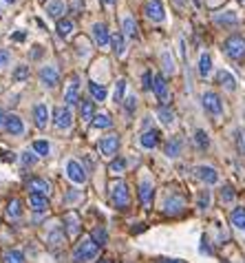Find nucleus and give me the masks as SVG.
<instances>
[{"mask_svg": "<svg viewBox=\"0 0 245 263\" xmlns=\"http://www.w3.org/2000/svg\"><path fill=\"white\" fill-rule=\"evenodd\" d=\"M62 239H64L62 232H53V235L49 237V241H51V246H60V243H62Z\"/></svg>", "mask_w": 245, "mask_h": 263, "instance_id": "50", "label": "nucleus"}, {"mask_svg": "<svg viewBox=\"0 0 245 263\" xmlns=\"http://www.w3.org/2000/svg\"><path fill=\"white\" fill-rule=\"evenodd\" d=\"M111 45H113L115 55H124V35H121V33H115L113 38H111Z\"/></svg>", "mask_w": 245, "mask_h": 263, "instance_id": "36", "label": "nucleus"}, {"mask_svg": "<svg viewBox=\"0 0 245 263\" xmlns=\"http://www.w3.org/2000/svg\"><path fill=\"white\" fill-rule=\"evenodd\" d=\"M49 151H51V144H49L47 140H35V142H33V153H35V155L47 157Z\"/></svg>", "mask_w": 245, "mask_h": 263, "instance_id": "32", "label": "nucleus"}, {"mask_svg": "<svg viewBox=\"0 0 245 263\" xmlns=\"http://www.w3.org/2000/svg\"><path fill=\"white\" fill-rule=\"evenodd\" d=\"M217 82H219L221 86H226L228 91H236V80H234L232 73H228V71H219V73H217Z\"/></svg>", "mask_w": 245, "mask_h": 263, "instance_id": "23", "label": "nucleus"}, {"mask_svg": "<svg viewBox=\"0 0 245 263\" xmlns=\"http://www.w3.org/2000/svg\"><path fill=\"white\" fill-rule=\"evenodd\" d=\"M97 148L104 157H115L117 155V148H119V137L117 135H104L102 140H99Z\"/></svg>", "mask_w": 245, "mask_h": 263, "instance_id": "6", "label": "nucleus"}, {"mask_svg": "<svg viewBox=\"0 0 245 263\" xmlns=\"http://www.w3.org/2000/svg\"><path fill=\"white\" fill-rule=\"evenodd\" d=\"M11 62V53L7 49H0V69H5Z\"/></svg>", "mask_w": 245, "mask_h": 263, "instance_id": "45", "label": "nucleus"}, {"mask_svg": "<svg viewBox=\"0 0 245 263\" xmlns=\"http://www.w3.org/2000/svg\"><path fill=\"white\" fill-rule=\"evenodd\" d=\"M194 175H197L201 181H206V184H217L219 181V175L212 166H197L194 168Z\"/></svg>", "mask_w": 245, "mask_h": 263, "instance_id": "15", "label": "nucleus"}, {"mask_svg": "<svg viewBox=\"0 0 245 263\" xmlns=\"http://www.w3.org/2000/svg\"><path fill=\"white\" fill-rule=\"evenodd\" d=\"M93 40H95L97 47H109L111 35H109V29H106V25L97 23L95 27H93Z\"/></svg>", "mask_w": 245, "mask_h": 263, "instance_id": "16", "label": "nucleus"}, {"mask_svg": "<svg viewBox=\"0 0 245 263\" xmlns=\"http://www.w3.org/2000/svg\"><path fill=\"white\" fill-rule=\"evenodd\" d=\"M29 208L35 210V213H45V210L49 208V197L31 195V197H29Z\"/></svg>", "mask_w": 245, "mask_h": 263, "instance_id": "21", "label": "nucleus"}, {"mask_svg": "<svg viewBox=\"0 0 245 263\" xmlns=\"http://www.w3.org/2000/svg\"><path fill=\"white\" fill-rule=\"evenodd\" d=\"M27 188L31 191V195H42V197H49L51 195V184L40 177H31L27 181Z\"/></svg>", "mask_w": 245, "mask_h": 263, "instance_id": "10", "label": "nucleus"}, {"mask_svg": "<svg viewBox=\"0 0 245 263\" xmlns=\"http://www.w3.org/2000/svg\"><path fill=\"white\" fill-rule=\"evenodd\" d=\"M157 142H159V130H146V133H141V137H139V144L144 148H155Z\"/></svg>", "mask_w": 245, "mask_h": 263, "instance_id": "22", "label": "nucleus"}, {"mask_svg": "<svg viewBox=\"0 0 245 263\" xmlns=\"http://www.w3.org/2000/svg\"><path fill=\"white\" fill-rule=\"evenodd\" d=\"M234 195H236V193L232 191V186H223V188H221V199L226 201V203H228V201H232V199H234Z\"/></svg>", "mask_w": 245, "mask_h": 263, "instance_id": "44", "label": "nucleus"}, {"mask_svg": "<svg viewBox=\"0 0 245 263\" xmlns=\"http://www.w3.org/2000/svg\"><path fill=\"white\" fill-rule=\"evenodd\" d=\"M102 3H104V5H115L117 0H102Z\"/></svg>", "mask_w": 245, "mask_h": 263, "instance_id": "56", "label": "nucleus"}, {"mask_svg": "<svg viewBox=\"0 0 245 263\" xmlns=\"http://www.w3.org/2000/svg\"><path fill=\"white\" fill-rule=\"evenodd\" d=\"M201 104H203V108L212 115V118H219V115L223 113V102H221V98L214 91H206L203 93V100H201Z\"/></svg>", "mask_w": 245, "mask_h": 263, "instance_id": "4", "label": "nucleus"}, {"mask_svg": "<svg viewBox=\"0 0 245 263\" xmlns=\"http://www.w3.org/2000/svg\"><path fill=\"white\" fill-rule=\"evenodd\" d=\"M5 130H7V133H9V135H16V137H20V135L25 133V124H23V120H20L16 113H11V115H7Z\"/></svg>", "mask_w": 245, "mask_h": 263, "instance_id": "13", "label": "nucleus"}, {"mask_svg": "<svg viewBox=\"0 0 245 263\" xmlns=\"http://www.w3.org/2000/svg\"><path fill=\"white\" fill-rule=\"evenodd\" d=\"M40 82L47 86V89H53V86L60 82V73H57L55 67H51V64H47V67L40 69Z\"/></svg>", "mask_w": 245, "mask_h": 263, "instance_id": "9", "label": "nucleus"}, {"mask_svg": "<svg viewBox=\"0 0 245 263\" xmlns=\"http://www.w3.org/2000/svg\"><path fill=\"white\" fill-rule=\"evenodd\" d=\"M146 16L153 20V23H164L166 11H164L161 0H150V3L146 5Z\"/></svg>", "mask_w": 245, "mask_h": 263, "instance_id": "11", "label": "nucleus"}, {"mask_svg": "<svg viewBox=\"0 0 245 263\" xmlns=\"http://www.w3.org/2000/svg\"><path fill=\"white\" fill-rule=\"evenodd\" d=\"M67 11V3L64 0H51V3L47 5V13H49V18H57V20H62L60 16Z\"/></svg>", "mask_w": 245, "mask_h": 263, "instance_id": "20", "label": "nucleus"}, {"mask_svg": "<svg viewBox=\"0 0 245 263\" xmlns=\"http://www.w3.org/2000/svg\"><path fill=\"white\" fill-rule=\"evenodd\" d=\"M124 89H126V82L119 80L117 86H115V102H124Z\"/></svg>", "mask_w": 245, "mask_h": 263, "instance_id": "43", "label": "nucleus"}, {"mask_svg": "<svg viewBox=\"0 0 245 263\" xmlns=\"http://www.w3.org/2000/svg\"><path fill=\"white\" fill-rule=\"evenodd\" d=\"M121 27H124V33L128 35V38H137V23L131 18V16H124V20H121Z\"/></svg>", "mask_w": 245, "mask_h": 263, "instance_id": "27", "label": "nucleus"}, {"mask_svg": "<svg viewBox=\"0 0 245 263\" xmlns=\"http://www.w3.org/2000/svg\"><path fill=\"white\" fill-rule=\"evenodd\" d=\"M175 3H177L179 7H183V3H186V0H175Z\"/></svg>", "mask_w": 245, "mask_h": 263, "instance_id": "57", "label": "nucleus"}, {"mask_svg": "<svg viewBox=\"0 0 245 263\" xmlns=\"http://www.w3.org/2000/svg\"><path fill=\"white\" fill-rule=\"evenodd\" d=\"M97 250H99V248L93 243V239H82L80 243L75 246V250H73V263H84V261L95 259Z\"/></svg>", "mask_w": 245, "mask_h": 263, "instance_id": "2", "label": "nucleus"}, {"mask_svg": "<svg viewBox=\"0 0 245 263\" xmlns=\"http://www.w3.org/2000/svg\"><path fill=\"white\" fill-rule=\"evenodd\" d=\"M91 239H93V243H95L97 248H102L106 243V239H109V235H106L104 228H95V230L91 232Z\"/></svg>", "mask_w": 245, "mask_h": 263, "instance_id": "35", "label": "nucleus"}, {"mask_svg": "<svg viewBox=\"0 0 245 263\" xmlns=\"http://www.w3.org/2000/svg\"><path fill=\"white\" fill-rule=\"evenodd\" d=\"M124 168H126V159L124 157H117V159H113L111 162V173H124Z\"/></svg>", "mask_w": 245, "mask_h": 263, "instance_id": "41", "label": "nucleus"}, {"mask_svg": "<svg viewBox=\"0 0 245 263\" xmlns=\"http://www.w3.org/2000/svg\"><path fill=\"white\" fill-rule=\"evenodd\" d=\"M164 151H166V155L168 157H177L179 153H181V140H179V137H172V140L166 144Z\"/></svg>", "mask_w": 245, "mask_h": 263, "instance_id": "28", "label": "nucleus"}, {"mask_svg": "<svg viewBox=\"0 0 245 263\" xmlns=\"http://www.w3.org/2000/svg\"><path fill=\"white\" fill-rule=\"evenodd\" d=\"M77 86H80V78H77V76H71L69 86H67V91H64V102H67L69 108L73 106V104H80V102H82L80 93H77Z\"/></svg>", "mask_w": 245, "mask_h": 263, "instance_id": "7", "label": "nucleus"}, {"mask_svg": "<svg viewBox=\"0 0 245 263\" xmlns=\"http://www.w3.org/2000/svg\"><path fill=\"white\" fill-rule=\"evenodd\" d=\"M111 124H113V120H111L109 113H99L93 118V126L95 128H111Z\"/></svg>", "mask_w": 245, "mask_h": 263, "instance_id": "31", "label": "nucleus"}, {"mask_svg": "<svg viewBox=\"0 0 245 263\" xmlns=\"http://www.w3.org/2000/svg\"><path fill=\"white\" fill-rule=\"evenodd\" d=\"M194 142H197V146L201 151H206L208 146H210V140H208L206 130H197V133H194Z\"/></svg>", "mask_w": 245, "mask_h": 263, "instance_id": "39", "label": "nucleus"}, {"mask_svg": "<svg viewBox=\"0 0 245 263\" xmlns=\"http://www.w3.org/2000/svg\"><path fill=\"white\" fill-rule=\"evenodd\" d=\"M157 118L161 120V124L170 126V124L175 122V113H172V108H168V106H159V111H157Z\"/></svg>", "mask_w": 245, "mask_h": 263, "instance_id": "30", "label": "nucleus"}, {"mask_svg": "<svg viewBox=\"0 0 245 263\" xmlns=\"http://www.w3.org/2000/svg\"><path fill=\"white\" fill-rule=\"evenodd\" d=\"M97 263H111V261H106V259H102V261H97Z\"/></svg>", "mask_w": 245, "mask_h": 263, "instance_id": "59", "label": "nucleus"}, {"mask_svg": "<svg viewBox=\"0 0 245 263\" xmlns=\"http://www.w3.org/2000/svg\"><path fill=\"white\" fill-rule=\"evenodd\" d=\"M223 51H226V55L232 58V60H243L245 58V38H241V35L228 38L226 45H223Z\"/></svg>", "mask_w": 245, "mask_h": 263, "instance_id": "3", "label": "nucleus"}, {"mask_svg": "<svg viewBox=\"0 0 245 263\" xmlns=\"http://www.w3.org/2000/svg\"><path fill=\"white\" fill-rule=\"evenodd\" d=\"M71 9H73L75 13H82L80 9H82V3H80V0H73V7H71Z\"/></svg>", "mask_w": 245, "mask_h": 263, "instance_id": "53", "label": "nucleus"}, {"mask_svg": "<svg viewBox=\"0 0 245 263\" xmlns=\"http://www.w3.org/2000/svg\"><path fill=\"white\" fill-rule=\"evenodd\" d=\"M164 71L166 73H175V64H172V58H170V53L168 51H164Z\"/></svg>", "mask_w": 245, "mask_h": 263, "instance_id": "42", "label": "nucleus"}, {"mask_svg": "<svg viewBox=\"0 0 245 263\" xmlns=\"http://www.w3.org/2000/svg\"><path fill=\"white\" fill-rule=\"evenodd\" d=\"M210 71H212V60H210V55L208 53H201V58H199V73L203 78H208L210 76Z\"/></svg>", "mask_w": 245, "mask_h": 263, "instance_id": "29", "label": "nucleus"}, {"mask_svg": "<svg viewBox=\"0 0 245 263\" xmlns=\"http://www.w3.org/2000/svg\"><path fill=\"white\" fill-rule=\"evenodd\" d=\"M214 23H217V25H223V27H232V25L239 23V16H236V11L214 13Z\"/></svg>", "mask_w": 245, "mask_h": 263, "instance_id": "19", "label": "nucleus"}, {"mask_svg": "<svg viewBox=\"0 0 245 263\" xmlns=\"http://www.w3.org/2000/svg\"><path fill=\"white\" fill-rule=\"evenodd\" d=\"M49 118H51V113H49L47 104H35L33 106V120H35V126L38 128H47Z\"/></svg>", "mask_w": 245, "mask_h": 263, "instance_id": "14", "label": "nucleus"}, {"mask_svg": "<svg viewBox=\"0 0 245 263\" xmlns=\"http://www.w3.org/2000/svg\"><path fill=\"white\" fill-rule=\"evenodd\" d=\"M27 78H29V67L27 64H20V67L13 71V80H16V82H25Z\"/></svg>", "mask_w": 245, "mask_h": 263, "instance_id": "40", "label": "nucleus"}, {"mask_svg": "<svg viewBox=\"0 0 245 263\" xmlns=\"http://www.w3.org/2000/svg\"><path fill=\"white\" fill-rule=\"evenodd\" d=\"M71 31H73V20H69V18L57 20V35L60 38H69Z\"/></svg>", "mask_w": 245, "mask_h": 263, "instance_id": "26", "label": "nucleus"}, {"mask_svg": "<svg viewBox=\"0 0 245 263\" xmlns=\"http://www.w3.org/2000/svg\"><path fill=\"white\" fill-rule=\"evenodd\" d=\"M35 159H38V157H35L33 153H29V151L23 153V164H25V166H33V164H35Z\"/></svg>", "mask_w": 245, "mask_h": 263, "instance_id": "47", "label": "nucleus"}, {"mask_svg": "<svg viewBox=\"0 0 245 263\" xmlns=\"http://www.w3.org/2000/svg\"><path fill=\"white\" fill-rule=\"evenodd\" d=\"M80 113H82V120L93 122V118H95V104H93L91 100H82L80 102Z\"/></svg>", "mask_w": 245, "mask_h": 263, "instance_id": "24", "label": "nucleus"}, {"mask_svg": "<svg viewBox=\"0 0 245 263\" xmlns=\"http://www.w3.org/2000/svg\"><path fill=\"white\" fill-rule=\"evenodd\" d=\"M243 151H245V140H243Z\"/></svg>", "mask_w": 245, "mask_h": 263, "instance_id": "60", "label": "nucleus"}, {"mask_svg": "<svg viewBox=\"0 0 245 263\" xmlns=\"http://www.w3.org/2000/svg\"><path fill=\"white\" fill-rule=\"evenodd\" d=\"M5 263H25V254L20 250H9L5 252Z\"/></svg>", "mask_w": 245, "mask_h": 263, "instance_id": "38", "label": "nucleus"}, {"mask_svg": "<svg viewBox=\"0 0 245 263\" xmlns=\"http://www.w3.org/2000/svg\"><path fill=\"white\" fill-rule=\"evenodd\" d=\"M230 221H232L234 228L245 230V208H234L232 210V217H230Z\"/></svg>", "mask_w": 245, "mask_h": 263, "instance_id": "25", "label": "nucleus"}, {"mask_svg": "<svg viewBox=\"0 0 245 263\" xmlns=\"http://www.w3.org/2000/svg\"><path fill=\"white\" fill-rule=\"evenodd\" d=\"M135 106H137V100H135V98H126V113H128V115H133Z\"/></svg>", "mask_w": 245, "mask_h": 263, "instance_id": "49", "label": "nucleus"}, {"mask_svg": "<svg viewBox=\"0 0 245 263\" xmlns=\"http://www.w3.org/2000/svg\"><path fill=\"white\" fill-rule=\"evenodd\" d=\"M5 122H7V115H5L3 108H0V128H5Z\"/></svg>", "mask_w": 245, "mask_h": 263, "instance_id": "54", "label": "nucleus"}, {"mask_svg": "<svg viewBox=\"0 0 245 263\" xmlns=\"http://www.w3.org/2000/svg\"><path fill=\"white\" fill-rule=\"evenodd\" d=\"M5 3H9V5H16V3H18V0H5Z\"/></svg>", "mask_w": 245, "mask_h": 263, "instance_id": "58", "label": "nucleus"}, {"mask_svg": "<svg viewBox=\"0 0 245 263\" xmlns=\"http://www.w3.org/2000/svg\"><path fill=\"white\" fill-rule=\"evenodd\" d=\"M208 203H210V193L203 191L199 195V208H208Z\"/></svg>", "mask_w": 245, "mask_h": 263, "instance_id": "48", "label": "nucleus"}, {"mask_svg": "<svg viewBox=\"0 0 245 263\" xmlns=\"http://www.w3.org/2000/svg\"><path fill=\"white\" fill-rule=\"evenodd\" d=\"M77 51H80L82 55H86V53H89V49H86V40H84V38H80V40H77Z\"/></svg>", "mask_w": 245, "mask_h": 263, "instance_id": "51", "label": "nucleus"}, {"mask_svg": "<svg viewBox=\"0 0 245 263\" xmlns=\"http://www.w3.org/2000/svg\"><path fill=\"white\" fill-rule=\"evenodd\" d=\"M89 91H91L93 100H97V102H104L106 100V89H104V86H99L95 82H89Z\"/></svg>", "mask_w": 245, "mask_h": 263, "instance_id": "34", "label": "nucleus"}, {"mask_svg": "<svg viewBox=\"0 0 245 263\" xmlns=\"http://www.w3.org/2000/svg\"><path fill=\"white\" fill-rule=\"evenodd\" d=\"M20 215H23V206H20V201L11 199L9 206H7V217L9 219H20Z\"/></svg>", "mask_w": 245, "mask_h": 263, "instance_id": "33", "label": "nucleus"}, {"mask_svg": "<svg viewBox=\"0 0 245 263\" xmlns=\"http://www.w3.org/2000/svg\"><path fill=\"white\" fill-rule=\"evenodd\" d=\"M53 124H55V128H60V130H69L71 124H73L71 108L69 106H57L53 111Z\"/></svg>", "mask_w": 245, "mask_h": 263, "instance_id": "5", "label": "nucleus"}, {"mask_svg": "<svg viewBox=\"0 0 245 263\" xmlns=\"http://www.w3.org/2000/svg\"><path fill=\"white\" fill-rule=\"evenodd\" d=\"M153 91H155V96L159 98V102H161L164 106L168 104V100H170V93H168V84H166V78H164V76H155Z\"/></svg>", "mask_w": 245, "mask_h": 263, "instance_id": "12", "label": "nucleus"}, {"mask_svg": "<svg viewBox=\"0 0 245 263\" xmlns=\"http://www.w3.org/2000/svg\"><path fill=\"white\" fill-rule=\"evenodd\" d=\"M201 252H208V254L212 252V250H210V246H208V239H206V237L201 239Z\"/></svg>", "mask_w": 245, "mask_h": 263, "instance_id": "52", "label": "nucleus"}, {"mask_svg": "<svg viewBox=\"0 0 245 263\" xmlns=\"http://www.w3.org/2000/svg\"><path fill=\"white\" fill-rule=\"evenodd\" d=\"M141 82H144V89H153V82H155V78H153V73H150V71H146V73H144V78H141Z\"/></svg>", "mask_w": 245, "mask_h": 263, "instance_id": "46", "label": "nucleus"}, {"mask_svg": "<svg viewBox=\"0 0 245 263\" xmlns=\"http://www.w3.org/2000/svg\"><path fill=\"white\" fill-rule=\"evenodd\" d=\"M153 195H155V191H153V184H150L148 179H144L141 184H139V199H141V203L144 206H150L153 203Z\"/></svg>", "mask_w": 245, "mask_h": 263, "instance_id": "18", "label": "nucleus"}, {"mask_svg": "<svg viewBox=\"0 0 245 263\" xmlns=\"http://www.w3.org/2000/svg\"><path fill=\"white\" fill-rule=\"evenodd\" d=\"M64 226H67V235L69 237H75L77 232H80V215L77 213H67L64 215Z\"/></svg>", "mask_w": 245, "mask_h": 263, "instance_id": "17", "label": "nucleus"}, {"mask_svg": "<svg viewBox=\"0 0 245 263\" xmlns=\"http://www.w3.org/2000/svg\"><path fill=\"white\" fill-rule=\"evenodd\" d=\"M67 175L73 184H84L86 181V173H84V166L77 162V159H69L67 162Z\"/></svg>", "mask_w": 245, "mask_h": 263, "instance_id": "8", "label": "nucleus"}, {"mask_svg": "<svg viewBox=\"0 0 245 263\" xmlns=\"http://www.w3.org/2000/svg\"><path fill=\"white\" fill-rule=\"evenodd\" d=\"M159 263H186L181 259H159Z\"/></svg>", "mask_w": 245, "mask_h": 263, "instance_id": "55", "label": "nucleus"}, {"mask_svg": "<svg viewBox=\"0 0 245 263\" xmlns=\"http://www.w3.org/2000/svg\"><path fill=\"white\" fill-rule=\"evenodd\" d=\"M166 213H170V215H177L179 210L183 208V199H179V197H172V199H168V203H166Z\"/></svg>", "mask_w": 245, "mask_h": 263, "instance_id": "37", "label": "nucleus"}, {"mask_svg": "<svg viewBox=\"0 0 245 263\" xmlns=\"http://www.w3.org/2000/svg\"><path fill=\"white\" fill-rule=\"evenodd\" d=\"M111 201H113V206L115 208H119V210H124L131 206V195H128V186H126V181H113L111 184Z\"/></svg>", "mask_w": 245, "mask_h": 263, "instance_id": "1", "label": "nucleus"}, {"mask_svg": "<svg viewBox=\"0 0 245 263\" xmlns=\"http://www.w3.org/2000/svg\"><path fill=\"white\" fill-rule=\"evenodd\" d=\"M241 3H245V0H241Z\"/></svg>", "mask_w": 245, "mask_h": 263, "instance_id": "61", "label": "nucleus"}]
</instances>
